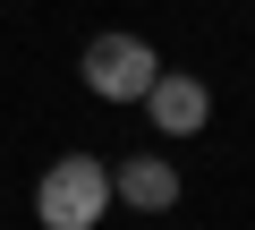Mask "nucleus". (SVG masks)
I'll return each mask as SVG.
<instances>
[{"label":"nucleus","instance_id":"1","mask_svg":"<svg viewBox=\"0 0 255 230\" xmlns=\"http://www.w3.org/2000/svg\"><path fill=\"white\" fill-rule=\"evenodd\" d=\"M111 213V162L102 154H60L34 179V222L43 230H94Z\"/></svg>","mask_w":255,"mask_h":230},{"label":"nucleus","instance_id":"2","mask_svg":"<svg viewBox=\"0 0 255 230\" xmlns=\"http://www.w3.org/2000/svg\"><path fill=\"white\" fill-rule=\"evenodd\" d=\"M77 77H85V94L94 102H145V85L162 77V51L145 43V34H94L85 43V60H77Z\"/></svg>","mask_w":255,"mask_h":230},{"label":"nucleus","instance_id":"3","mask_svg":"<svg viewBox=\"0 0 255 230\" xmlns=\"http://www.w3.org/2000/svg\"><path fill=\"white\" fill-rule=\"evenodd\" d=\"M145 120H153V137H204L213 85H204L196 68H162V77L145 85Z\"/></svg>","mask_w":255,"mask_h":230},{"label":"nucleus","instance_id":"4","mask_svg":"<svg viewBox=\"0 0 255 230\" xmlns=\"http://www.w3.org/2000/svg\"><path fill=\"white\" fill-rule=\"evenodd\" d=\"M111 205H128V213H170V205H179V162H170V154H128V162L111 171Z\"/></svg>","mask_w":255,"mask_h":230}]
</instances>
